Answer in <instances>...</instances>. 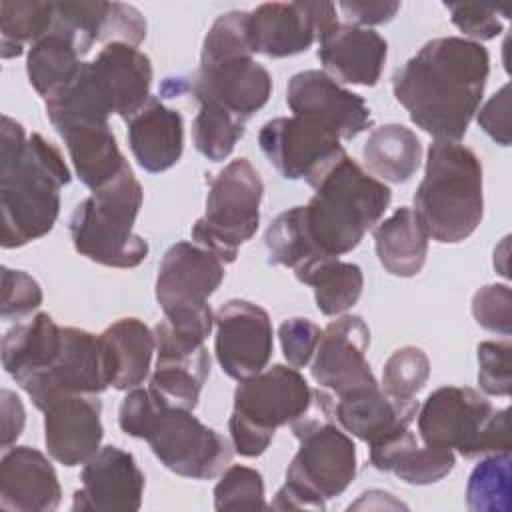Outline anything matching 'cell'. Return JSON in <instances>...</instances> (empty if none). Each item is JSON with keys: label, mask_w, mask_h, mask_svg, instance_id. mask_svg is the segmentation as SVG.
I'll list each match as a JSON object with an SVG mask.
<instances>
[{"label": "cell", "mask_w": 512, "mask_h": 512, "mask_svg": "<svg viewBox=\"0 0 512 512\" xmlns=\"http://www.w3.org/2000/svg\"><path fill=\"white\" fill-rule=\"evenodd\" d=\"M488 74L490 56L482 44L442 36L394 70L392 92L434 140L460 142L478 112Z\"/></svg>", "instance_id": "obj_1"}, {"label": "cell", "mask_w": 512, "mask_h": 512, "mask_svg": "<svg viewBox=\"0 0 512 512\" xmlns=\"http://www.w3.org/2000/svg\"><path fill=\"white\" fill-rule=\"evenodd\" d=\"M70 180L62 152L38 132L26 136L24 126L4 114L0 134L2 248H22L46 236L60 214V190Z\"/></svg>", "instance_id": "obj_2"}, {"label": "cell", "mask_w": 512, "mask_h": 512, "mask_svg": "<svg viewBox=\"0 0 512 512\" xmlns=\"http://www.w3.org/2000/svg\"><path fill=\"white\" fill-rule=\"evenodd\" d=\"M292 434L298 452L286 468V482L268 504L272 510H326V502L346 492L356 478V446L334 420V398L316 388L308 412Z\"/></svg>", "instance_id": "obj_3"}, {"label": "cell", "mask_w": 512, "mask_h": 512, "mask_svg": "<svg viewBox=\"0 0 512 512\" xmlns=\"http://www.w3.org/2000/svg\"><path fill=\"white\" fill-rule=\"evenodd\" d=\"M392 200V190L344 154L314 186L300 208V222L316 260L354 250Z\"/></svg>", "instance_id": "obj_4"}, {"label": "cell", "mask_w": 512, "mask_h": 512, "mask_svg": "<svg viewBox=\"0 0 512 512\" xmlns=\"http://www.w3.org/2000/svg\"><path fill=\"white\" fill-rule=\"evenodd\" d=\"M118 424L124 434L146 440L160 464L178 476L208 480L230 466L232 444L220 432L200 422L192 410L158 402L148 388L128 390Z\"/></svg>", "instance_id": "obj_5"}, {"label": "cell", "mask_w": 512, "mask_h": 512, "mask_svg": "<svg viewBox=\"0 0 512 512\" xmlns=\"http://www.w3.org/2000/svg\"><path fill=\"white\" fill-rule=\"evenodd\" d=\"M186 92L196 102H212L248 122L272 94L270 72L254 60L248 40V12L220 14L204 36L200 66Z\"/></svg>", "instance_id": "obj_6"}, {"label": "cell", "mask_w": 512, "mask_h": 512, "mask_svg": "<svg viewBox=\"0 0 512 512\" xmlns=\"http://www.w3.org/2000/svg\"><path fill=\"white\" fill-rule=\"evenodd\" d=\"M412 210L428 238L440 244H458L472 236L484 216L478 156L460 142L434 140Z\"/></svg>", "instance_id": "obj_7"}, {"label": "cell", "mask_w": 512, "mask_h": 512, "mask_svg": "<svg viewBox=\"0 0 512 512\" xmlns=\"http://www.w3.org/2000/svg\"><path fill=\"white\" fill-rule=\"evenodd\" d=\"M150 86V58L136 46L110 42L80 66L64 90L44 100L46 116L90 114L108 120L116 114L128 122L150 100Z\"/></svg>", "instance_id": "obj_8"}, {"label": "cell", "mask_w": 512, "mask_h": 512, "mask_svg": "<svg viewBox=\"0 0 512 512\" xmlns=\"http://www.w3.org/2000/svg\"><path fill=\"white\" fill-rule=\"evenodd\" d=\"M144 192L130 164L84 198L70 216V238L82 256L110 268H136L148 256V242L134 232Z\"/></svg>", "instance_id": "obj_9"}, {"label": "cell", "mask_w": 512, "mask_h": 512, "mask_svg": "<svg viewBox=\"0 0 512 512\" xmlns=\"http://www.w3.org/2000/svg\"><path fill=\"white\" fill-rule=\"evenodd\" d=\"M418 434L426 446L458 452L472 460L510 452V410H496L474 388H436L416 412Z\"/></svg>", "instance_id": "obj_10"}, {"label": "cell", "mask_w": 512, "mask_h": 512, "mask_svg": "<svg viewBox=\"0 0 512 512\" xmlns=\"http://www.w3.org/2000/svg\"><path fill=\"white\" fill-rule=\"evenodd\" d=\"M312 398L314 388L292 366L274 364L242 380L234 390V408L228 420L234 452L244 458L264 454L274 432L300 420Z\"/></svg>", "instance_id": "obj_11"}, {"label": "cell", "mask_w": 512, "mask_h": 512, "mask_svg": "<svg viewBox=\"0 0 512 512\" xmlns=\"http://www.w3.org/2000/svg\"><path fill=\"white\" fill-rule=\"evenodd\" d=\"M224 262L196 242L172 244L158 266L156 302L164 320L180 334L204 342L214 328L208 298L224 280Z\"/></svg>", "instance_id": "obj_12"}, {"label": "cell", "mask_w": 512, "mask_h": 512, "mask_svg": "<svg viewBox=\"0 0 512 512\" xmlns=\"http://www.w3.org/2000/svg\"><path fill=\"white\" fill-rule=\"evenodd\" d=\"M264 184L248 158H236L208 178L206 212L190 230L192 242L232 264L260 224Z\"/></svg>", "instance_id": "obj_13"}, {"label": "cell", "mask_w": 512, "mask_h": 512, "mask_svg": "<svg viewBox=\"0 0 512 512\" xmlns=\"http://www.w3.org/2000/svg\"><path fill=\"white\" fill-rule=\"evenodd\" d=\"M340 140L332 128L294 114L272 118L258 132V146L276 172L312 188L346 154Z\"/></svg>", "instance_id": "obj_14"}, {"label": "cell", "mask_w": 512, "mask_h": 512, "mask_svg": "<svg viewBox=\"0 0 512 512\" xmlns=\"http://www.w3.org/2000/svg\"><path fill=\"white\" fill-rule=\"evenodd\" d=\"M336 22L332 2H266L248 12L250 48L268 58L296 56Z\"/></svg>", "instance_id": "obj_15"}, {"label": "cell", "mask_w": 512, "mask_h": 512, "mask_svg": "<svg viewBox=\"0 0 512 512\" xmlns=\"http://www.w3.org/2000/svg\"><path fill=\"white\" fill-rule=\"evenodd\" d=\"M108 374L100 336L88 330L64 326L62 348L54 362L20 386L38 410L62 396L102 394L108 388Z\"/></svg>", "instance_id": "obj_16"}, {"label": "cell", "mask_w": 512, "mask_h": 512, "mask_svg": "<svg viewBox=\"0 0 512 512\" xmlns=\"http://www.w3.org/2000/svg\"><path fill=\"white\" fill-rule=\"evenodd\" d=\"M214 326V354L226 376L242 382L268 366L274 338L272 320L262 306L232 298L216 310Z\"/></svg>", "instance_id": "obj_17"}, {"label": "cell", "mask_w": 512, "mask_h": 512, "mask_svg": "<svg viewBox=\"0 0 512 512\" xmlns=\"http://www.w3.org/2000/svg\"><path fill=\"white\" fill-rule=\"evenodd\" d=\"M156 366L148 390L166 406L194 410L210 376V354L204 342L176 332L166 320L154 326Z\"/></svg>", "instance_id": "obj_18"}, {"label": "cell", "mask_w": 512, "mask_h": 512, "mask_svg": "<svg viewBox=\"0 0 512 512\" xmlns=\"http://www.w3.org/2000/svg\"><path fill=\"white\" fill-rule=\"evenodd\" d=\"M370 346V328L358 314H342L332 320L320 336L310 374L320 388L334 396L378 384L366 352Z\"/></svg>", "instance_id": "obj_19"}, {"label": "cell", "mask_w": 512, "mask_h": 512, "mask_svg": "<svg viewBox=\"0 0 512 512\" xmlns=\"http://www.w3.org/2000/svg\"><path fill=\"white\" fill-rule=\"evenodd\" d=\"M286 104L294 116L320 122L338 132L342 140H354L374 124L366 100L340 86L324 70L296 72L286 86Z\"/></svg>", "instance_id": "obj_20"}, {"label": "cell", "mask_w": 512, "mask_h": 512, "mask_svg": "<svg viewBox=\"0 0 512 512\" xmlns=\"http://www.w3.org/2000/svg\"><path fill=\"white\" fill-rule=\"evenodd\" d=\"M144 472L134 456L118 446L100 448L80 472V490L74 492L72 510L136 512L142 506Z\"/></svg>", "instance_id": "obj_21"}, {"label": "cell", "mask_w": 512, "mask_h": 512, "mask_svg": "<svg viewBox=\"0 0 512 512\" xmlns=\"http://www.w3.org/2000/svg\"><path fill=\"white\" fill-rule=\"evenodd\" d=\"M42 412L46 450L62 466H80L100 450L104 428L98 394L62 396Z\"/></svg>", "instance_id": "obj_22"}, {"label": "cell", "mask_w": 512, "mask_h": 512, "mask_svg": "<svg viewBox=\"0 0 512 512\" xmlns=\"http://www.w3.org/2000/svg\"><path fill=\"white\" fill-rule=\"evenodd\" d=\"M50 124L64 140L76 176L92 192L110 182L128 164L106 118L68 114L52 118Z\"/></svg>", "instance_id": "obj_23"}, {"label": "cell", "mask_w": 512, "mask_h": 512, "mask_svg": "<svg viewBox=\"0 0 512 512\" xmlns=\"http://www.w3.org/2000/svg\"><path fill=\"white\" fill-rule=\"evenodd\" d=\"M62 488L52 462L32 446H10L0 458V508L6 512H54Z\"/></svg>", "instance_id": "obj_24"}, {"label": "cell", "mask_w": 512, "mask_h": 512, "mask_svg": "<svg viewBox=\"0 0 512 512\" xmlns=\"http://www.w3.org/2000/svg\"><path fill=\"white\" fill-rule=\"evenodd\" d=\"M388 56V42L374 30L332 24L318 38V60L336 82L376 86Z\"/></svg>", "instance_id": "obj_25"}, {"label": "cell", "mask_w": 512, "mask_h": 512, "mask_svg": "<svg viewBox=\"0 0 512 512\" xmlns=\"http://www.w3.org/2000/svg\"><path fill=\"white\" fill-rule=\"evenodd\" d=\"M416 398H396L380 384L354 390L334 400V420L350 436L378 444L398 432L410 428L418 412Z\"/></svg>", "instance_id": "obj_26"}, {"label": "cell", "mask_w": 512, "mask_h": 512, "mask_svg": "<svg viewBox=\"0 0 512 512\" xmlns=\"http://www.w3.org/2000/svg\"><path fill=\"white\" fill-rule=\"evenodd\" d=\"M56 22L76 40L84 54L96 42H124L140 46L146 20L138 8L122 2H54Z\"/></svg>", "instance_id": "obj_27"}, {"label": "cell", "mask_w": 512, "mask_h": 512, "mask_svg": "<svg viewBox=\"0 0 512 512\" xmlns=\"http://www.w3.org/2000/svg\"><path fill=\"white\" fill-rule=\"evenodd\" d=\"M134 160L150 174L170 170L184 150V120L160 98L150 100L126 122Z\"/></svg>", "instance_id": "obj_28"}, {"label": "cell", "mask_w": 512, "mask_h": 512, "mask_svg": "<svg viewBox=\"0 0 512 512\" xmlns=\"http://www.w3.org/2000/svg\"><path fill=\"white\" fill-rule=\"evenodd\" d=\"M108 384L114 390L138 388L150 374L156 352L154 330L138 318H120L100 334Z\"/></svg>", "instance_id": "obj_29"}, {"label": "cell", "mask_w": 512, "mask_h": 512, "mask_svg": "<svg viewBox=\"0 0 512 512\" xmlns=\"http://www.w3.org/2000/svg\"><path fill=\"white\" fill-rule=\"evenodd\" d=\"M62 338L64 328L46 312L16 324L2 338V366L6 374L18 386H24L54 362L62 348Z\"/></svg>", "instance_id": "obj_30"}, {"label": "cell", "mask_w": 512, "mask_h": 512, "mask_svg": "<svg viewBox=\"0 0 512 512\" xmlns=\"http://www.w3.org/2000/svg\"><path fill=\"white\" fill-rule=\"evenodd\" d=\"M370 464L380 472H392L406 484L428 486L446 478L456 456L452 450L418 446L416 436L408 430L398 432L378 444L370 446Z\"/></svg>", "instance_id": "obj_31"}, {"label": "cell", "mask_w": 512, "mask_h": 512, "mask_svg": "<svg viewBox=\"0 0 512 512\" xmlns=\"http://www.w3.org/2000/svg\"><path fill=\"white\" fill-rule=\"evenodd\" d=\"M374 248L382 268L398 278L420 274L428 254V234L412 208L400 206L374 226Z\"/></svg>", "instance_id": "obj_32"}, {"label": "cell", "mask_w": 512, "mask_h": 512, "mask_svg": "<svg viewBox=\"0 0 512 512\" xmlns=\"http://www.w3.org/2000/svg\"><path fill=\"white\" fill-rule=\"evenodd\" d=\"M84 56L86 54L80 50L76 40L56 22L54 16L52 28L28 50L26 74L30 86L44 100L56 96L76 78L84 64Z\"/></svg>", "instance_id": "obj_33"}, {"label": "cell", "mask_w": 512, "mask_h": 512, "mask_svg": "<svg viewBox=\"0 0 512 512\" xmlns=\"http://www.w3.org/2000/svg\"><path fill=\"white\" fill-rule=\"evenodd\" d=\"M362 160L380 182L404 184L420 166L422 144L404 124H384L368 134L362 146Z\"/></svg>", "instance_id": "obj_34"}, {"label": "cell", "mask_w": 512, "mask_h": 512, "mask_svg": "<svg viewBox=\"0 0 512 512\" xmlns=\"http://www.w3.org/2000/svg\"><path fill=\"white\" fill-rule=\"evenodd\" d=\"M298 282L312 286L316 308L324 316H340L350 310L364 288V274L358 264L338 258H320L294 272Z\"/></svg>", "instance_id": "obj_35"}, {"label": "cell", "mask_w": 512, "mask_h": 512, "mask_svg": "<svg viewBox=\"0 0 512 512\" xmlns=\"http://www.w3.org/2000/svg\"><path fill=\"white\" fill-rule=\"evenodd\" d=\"M54 16V2H0V56L4 60L20 56L26 44L32 46L52 28Z\"/></svg>", "instance_id": "obj_36"}, {"label": "cell", "mask_w": 512, "mask_h": 512, "mask_svg": "<svg viewBox=\"0 0 512 512\" xmlns=\"http://www.w3.org/2000/svg\"><path fill=\"white\" fill-rule=\"evenodd\" d=\"M510 452L486 454L470 472L466 504L476 512H508L512 496Z\"/></svg>", "instance_id": "obj_37"}, {"label": "cell", "mask_w": 512, "mask_h": 512, "mask_svg": "<svg viewBox=\"0 0 512 512\" xmlns=\"http://www.w3.org/2000/svg\"><path fill=\"white\" fill-rule=\"evenodd\" d=\"M198 106L192 122L194 148L210 162H222L244 136L246 122L212 102H198Z\"/></svg>", "instance_id": "obj_38"}, {"label": "cell", "mask_w": 512, "mask_h": 512, "mask_svg": "<svg viewBox=\"0 0 512 512\" xmlns=\"http://www.w3.org/2000/svg\"><path fill=\"white\" fill-rule=\"evenodd\" d=\"M216 510H266L262 474L250 466L232 464L214 486Z\"/></svg>", "instance_id": "obj_39"}, {"label": "cell", "mask_w": 512, "mask_h": 512, "mask_svg": "<svg viewBox=\"0 0 512 512\" xmlns=\"http://www.w3.org/2000/svg\"><path fill=\"white\" fill-rule=\"evenodd\" d=\"M430 378V360L418 346L394 350L382 368V388L396 398H414Z\"/></svg>", "instance_id": "obj_40"}, {"label": "cell", "mask_w": 512, "mask_h": 512, "mask_svg": "<svg viewBox=\"0 0 512 512\" xmlns=\"http://www.w3.org/2000/svg\"><path fill=\"white\" fill-rule=\"evenodd\" d=\"M512 346L508 340H484L476 348L478 386L488 396H510L512 390Z\"/></svg>", "instance_id": "obj_41"}, {"label": "cell", "mask_w": 512, "mask_h": 512, "mask_svg": "<svg viewBox=\"0 0 512 512\" xmlns=\"http://www.w3.org/2000/svg\"><path fill=\"white\" fill-rule=\"evenodd\" d=\"M40 284L24 270H12L2 266V300L0 316L4 320H20L42 304Z\"/></svg>", "instance_id": "obj_42"}, {"label": "cell", "mask_w": 512, "mask_h": 512, "mask_svg": "<svg viewBox=\"0 0 512 512\" xmlns=\"http://www.w3.org/2000/svg\"><path fill=\"white\" fill-rule=\"evenodd\" d=\"M472 316L488 332L510 336L512 292L506 284H486L472 296Z\"/></svg>", "instance_id": "obj_43"}, {"label": "cell", "mask_w": 512, "mask_h": 512, "mask_svg": "<svg viewBox=\"0 0 512 512\" xmlns=\"http://www.w3.org/2000/svg\"><path fill=\"white\" fill-rule=\"evenodd\" d=\"M444 8L450 12L452 24L472 42L480 44V42L492 40L504 28L498 18L500 8L496 6L472 4V2H444Z\"/></svg>", "instance_id": "obj_44"}, {"label": "cell", "mask_w": 512, "mask_h": 512, "mask_svg": "<svg viewBox=\"0 0 512 512\" xmlns=\"http://www.w3.org/2000/svg\"><path fill=\"white\" fill-rule=\"evenodd\" d=\"M320 336L322 330L308 318H290L278 328L282 354L292 368H304L312 360Z\"/></svg>", "instance_id": "obj_45"}, {"label": "cell", "mask_w": 512, "mask_h": 512, "mask_svg": "<svg viewBox=\"0 0 512 512\" xmlns=\"http://www.w3.org/2000/svg\"><path fill=\"white\" fill-rule=\"evenodd\" d=\"M478 126L500 146H510V86L504 84L476 112Z\"/></svg>", "instance_id": "obj_46"}, {"label": "cell", "mask_w": 512, "mask_h": 512, "mask_svg": "<svg viewBox=\"0 0 512 512\" xmlns=\"http://www.w3.org/2000/svg\"><path fill=\"white\" fill-rule=\"evenodd\" d=\"M338 8L342 10L346 24L354 26H376L390 22L396 12L400 10V2H340Z\"/></svg>", "instance_id": "obj_47"}, {"label": "cell", "mask_w": 512, "mask_h": 512, "mask_svg": "<svg viewBox=\"0 0 512 512\" xmlns=\"http://www.w3.org/2000/svg\"><path fill=\"white\" fill-rule=\"evenodd\" d=\"M0 414H2V448L8 450L24 430L26 410L22 400L12 390L0 392Z\"/></svg>", "instance_id": "obj_48"}]
</instances>
